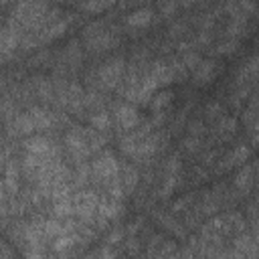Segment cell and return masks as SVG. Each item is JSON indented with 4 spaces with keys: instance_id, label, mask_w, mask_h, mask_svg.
Listing matches in <instances>:
<instances>
[{
    "instance_id": "7402d4cb",
    "label": "cell",
    "mask_w": 259,
    "mask_h": 259,
    "mask_svg": "<svg viewBox=\"0 0 259 259\" xmlns=\"http://www.w3.org/2000/svg\"><path fill=\"white\" fill-rule=\"evenodd\" d=\"M109 6H111L109 2H85V4H81L79 8H81V10H91V12H101V10L109 8Z\"/></svg>"
},
{
    "instance_id": "7c38bea8",
    "label": "cell",
    "mask_w": 259,
    "mask_h": 259,
    "mask_svg": "<svg viewBox=\"0 0 259 259\" xmlns=\"http://www.w3.org/2000/svg\"><path fill=\"white\" fill-rule=\"evenodd\" d=\"M249 156V148H245V146H239L229 158H225V164H223V168H229V166H233V164H239V162H243L245 158Z\"/></svg>"
},
{
    "instance_id": "5bb4252c",
    "label": "cell",
    "mask_w": 259,
    "mask_h": 259,
    "mask_svg": "<svg viewBox=\"0 0 259 259\" xmlns=\"http://www.w3.org/2000/svg\"><path fill=\"white\" fill-rule=\"evenodd\" d=\"M6 188H8V192H16V188H18V184H16V166H14L12 160L6 164Z\"/></svg>"
},
{
    "instance_id": "30bf717a",
    "label": "cell",
    "mask_w": 259,
    "mask_h": 259,
    "mask_svg": "<svg viewBox=\"0 0 259 259\" xmlns=\"http://www.w3.org/2000/svg\"><path fill=\"white\" fill-rule=\"evenodd\" d=\"M160 85H158V81L152 77V75H148L146 79H144V83H142V87H140V91H138V101H146V99H150V95L158 89Z\"/></svg>"
},
{
    "instance_id": "7a4b0ae2",
    "label": "cell",
    "mask_w": 259,
    "mask_h": 259,
    "mask_svg": "<svg viewBox=\"0 0 259 259\" xmlns=\"http://www.w3.org/2000/svg\"><path fill=\"white\" fill-rule=\"evenodd\" d=\"M121 67H123V61L121 59H113L109 63H105L101 69H99V79L103 81L105 87H113L121 75Z\"/></svg>"
},
{
    "instance_id": "d6986e66",
    "label": "cell",
    "mask_w": 259,
    "mask_h": 259,
    "mask_svg": "<svg viewBox=\"0 0 259 259\" xmlns=\"http://www.w3.org/2000/svg\"><path fill=\"white\" fill-rule=\"evenodd\" d=\"M73 212V206H71V202L65 198H61V200H57V204H55V214L57 217H69Z\"/></svg>"
},
{
    "instance_id": "cb8c5ba5",
    "label": "cell",
    "mask_w": 259,
    "mask_h": 259,
    "mask_svg": "<svg viewBox=\"0 0 259 259\" xmlns=\"http://www.w3.org/2000/svg\"><path fill=\"white\" fill-rule=\"evenodd\" d=\"M184 63H186V67L194 69V67H196V63H198V55H194V53L186 55V57H184Z\"/></svg>"
},
{
    "instance_id": "52a82bcc",
    "label": "cell",
    "mask_w": 259,
    "mask_h": 259,
    "mask_svg": "<svg viewBox=\"0 0 259 259\" xmlns=\"http://www.w3.org/2000/svg\"><path fill=\"white\" fill-rule=\"evenodd\" d=\"M150 75L158 81V85H168L172 81V77H174V71L168 65H164V63H156Z\"/></svg>"
},
{
    "instance_id": "44dd1931",
    "label": "cell",
    "mask_w": 259,
    "mask_h": 259,
    "mask_svg": "<svg viewBox=\"0 0 259 259\" xmlns=\"http://www.w3.org/2000/svg\"><path fill=\"white\" fill-rule=\"evenodd\" d=\"M26 259H55L51 253L42 251V247H32L26 251Z\"/></svg>"
},
{
    "instance_id": "e0dca14e",
    "label": "cell",
    "mask_w": 259,
    "mask_h": 259,
    "mask_svg": "<svg viewBox=\"0 0 259 259\" xmlns=\"http://www.w3.org/2000/svg\"><path fill=\"white\" fill-rule=\"evenodd\" d=\"M170 99H172V91H162V93H158V95L152 99V107L158 111V109L166 107V105L170 103Z\"/></svg>"
},
{
    "instance_id": "ac0fdd59",
    "label": "cell",
    "mask_w": 259,
    "mask_h": 259,
    "mask_svg": "<svg viewBox=\"0 0 259 259\" xmlns=\"http://www.w3.org/2000/svg\"><path fill=\"white\" fill-rule=\"evenodd\" d=\"M65 28H67V22H63V20H59V22H55L51 28H47V34H45V38H57V36H61L63 32H65Z\"/></svg>"
},
{
    "instance_id": "484cf974",
    "label": "cell",
    "mask_w": 259,
    "mask_h": 259,
    "mask_svg": "<svg viewBox=\"0 0 259 259\" xmlns=\"http://www.w3.org/2000/svg\"><path fill=\"white\" fill-rule=\"evenodd\" d=\"M170 259H180V257H170Z\"/></svg>"
},
{
    "instance_id": "ba28073f",
    "label": "cell",
    "mask_w": 259,
    "mask_h": 259,
    "mask_svg": "<svg viewBox=\"0 0 259 259\" xmlns=\"http://www.w3.org/2000/svg\"><path fill=\"white\" fill-rule=\"evenodd\" d=\"M28 117H30L34 130H45V127L51 125V117H49V113H47L45 109H40V107H32V109L28 111Z\"/></svg>"
},
{
    "instance_id": "4fadbf2b",
    "label": "cell",
    "mask_w": 259,
    "mask_h": 259,
    "mask_svg": "<svg viewBox=\"0 0 259 259\" xmlns=\"http://www.w3.org/2000/svg\"><path fill=\"white\" fill-rule=\"evenodd\" d=\"M42 231H45V235H49V237H63L69 229H67V227H63L59 221H47Z\"/></svg>"
},
{
    "instance_id": "9c48e42d",
    "label": "cell",
    "mask_w": 259,
    "mask_h": 259,
    "mask_svg": "<svg viewBox=\"0 0 259 259\" xmlns=\"http://www.w3.org/2000/svg\"><path fill=\"white\" fill-rule=\"evenodd\" d=\"M212 71H214V63H212V61H202V63H198V65H196V73H194L196 83L202 85V83L210 81Z\"/></svg>"
},
{
    "instance_id": "2e32d148",
    "label": "cell",
    "mask_w": 259,
    "mask_h": 259,
    "mask_svg": "<svg viewBox=\"0 0 259 259\" xmlns=\"http://www.w3.org/2000/svg\"><path fill=\"white\" fill-rule=\"evenodd\" d=\"M251 174H253V168H251V166H245V168L237 174V186L243 188V190H247L249 184H251Z\"/></svg>"
},
{
    "instance_id": "ffe728a7",
    "label": "cell",
    "mask_w": 259,
    "mask_h": 259,
    "mask_svg": "<svg viewBox=\"0 0 259 259\" xmlns=\"http://www.w3.org/2000/svg\"><path fill=\"white\" fill-rule=\"evenodd\" d=\"M75 241H77V237H71V235H67V237H59L57 239V243L53 245V249L55 251H65V249H69V247H73L75 245Z\"/></svg>"
},
{
    "instance_id": "8fae6325",
    "label": "cell",
    "mask_w": 259,
    "mask_h": 259,
    "mask_svg": "<svg viewBox=\"0 0 259 259\" xmlns=\"http://www.w3.org/2000/svg\"><path fill=\"white\" fill-rule=\"evenodd\" d=\"M32 130H34V125H32L28 113H22L14 119V134H30Z\"/></svg>"
},
{
    "instance_id": "6da1fadb",
    "label": "cell",
    "mask_w": 259,
    "mask_h": 259,
    "mask_svg": "<svg viewBox=\"0 0 259 259\" xmlns=\"http://www.w3.org/2000/svg\"><path fill=\"white\" fill-rule=\"evenodd\" d=\"M93 172L99 178H111V176L115 178V174H117V160H115V156L111 152H103L93 162Z\"/></svg>"
},
{
    "instance_id": "5b68a950",
    "label": "cell",
    "mask_w": 259,
    "mask_h": 259,
    "mask_svg": "<svg viewBox=\"0 0 259 259\" xmlns=\"http://www.w3.org/2000/svg\"><path fill=\"white\" fill-rule=\"evenodd\" d=\"M24 148L28 150V154H34V156H42L51 150V142L42 136H32L24 142Z\"/></svg>"
},
{
    "instance_id": "3957f363",
    "label": "cell",
    "mask_w": 259,
    "mask_h": 259,
    "mask_svg": "<svg viewBox=\"0 0 259 259\" xmlns=\"http://www.w3.org/2000/svg\"><path fill=\"white\" fill-rule=\"evenodd\" d=\"M95 208H97V196H95L93 192H81V194L77 196V206H75V210H77L83 219L89 221V219L93 217Z\"/></svg>"
},
{
    "instance_id": "4316f807",
    "label": "cell",
    "mask_w": 259,
    "mask_h": 259,
    "mask_svg": "<svg viewBox=\"0 0 259 259\" xmlns=\"http://www.w3.org/2000/svg\"><path fill=\"white\" fill-rule=\"evenodd\" d=\"M0 164H2V154H0Z\"/></svg>"
},
{
    "instance_id": "277c9868",
    "label": "cell",
    "mask_w": 259,
    "mask_h": 259,
    "mask_svg": "<svg viewBox=\"0 0 259 259\" xmlns=\"http://www.w3.org/2000/svg\"><path fill=\"white\" fill-rule=\"evenodd\" d=\"M115 117H117V121H119V125H121L123 130H132V127L138 123V111H136V107L130 105V103L119 105Z\"/></svg>"
},
{
    "instance_id": "d4e9b609",
    "label": "cell",
    "mask_w": 259,
    "mask_h": 259,
    "mask_svg": "<svg viewBox=\"0 0 259 259\" xmlns=\"http://www.w3.org/2000/svg\"><path fill=\"white\" fill-rule=\"evenodd\" d=\"M219 51H221V53H233V51H235V40H231V42H223Z\"/></svg>"
},
{
    "instance_id": "603a6c76",
    "label": "cell",
    "mask_w": 259,
    "mask_h": 259,
    "mask_svg": "<svg viewBox=\"0 0 259 259\" xmlns=\"http://www.w3.org/2000/svg\"><path fill=\"white\" fill-rule=\"evenodd\" d=\"M136 180H138V174H136V170H134V168H127V170H125V180H123V186H125V190H132V188L136 186Z\"/></svg>"
},
{
    "instance_id": "8992f818",
    "label": "cell",
    "mask_w": 259,
    "mask_h": 259,
    "mask_svg": "<svg viewBox=\"0 0 259 259\" xmlns=\"http://www.w3.org/2000/svg\"><path fill=\"white\" fill-rule=\"evenodd\" d=\"M152 16H154V12L150 8H138V10L130 12L125 20H127L130 26H146L152 20Z\"/></svg>"
},
{
    "instance_id": "9a60e30c",
    "label": "cell",
    "mask_w": 259,
    "mask_h": 259,
    "mask_svg": "<svg viewBox=\"0 0 259 259\" xmlns=\"http://www.w3.org/2000/svg\"><path fill=\"white\" fill-rule=\"evenodd\" d=\"M109 123H111V119H109V115L105 113V111H99V113H95L93 117H91V125L95 127V130H107L109 127Z\"/></svg>"
}]
</instances>
